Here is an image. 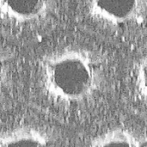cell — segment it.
Returning <instances> with one entry per match:
<instances>
[{"mask_svg":"<svg viewBox=\"0 0 147 147\" xmlns=\"http://www.w3.org/2000/svg\"><path fill=\"white\" fill-rule=\"evenodd\" d=\"M137 84H138V89L140 92V94L143 95V97L146 98V84L143 83L141 81V79L143 81L146 82V59H144V60L141 61L140 66H139V70L137 71Z\"/></svg>","mask_w":147,"mask_h":147,"instance_id":"cell-7","label":"cell"},{"mask_svg":"<svg viewBox=\"0 0 147 147\" xmlns=\"http://www.w3.org/2000/svg\"><path fill=\"white\" fill-rule=\"evenodd\" d=\"M0 147H57L47 130L31 125L10 127L0 132Z\"/></svg>","mask_w":147,"mask_h":147,"instance_id":"cell-4","label":"cell"},{"mask_svg":"<svg viewBox=\"0 0 147 147\" xmlns=\"http://www.w3.org/2000/svg\"><path fill=\"white\" fill-rule=\"evenodd\" d=\"M106 65L105 56L93 48L78 45L59 47L40 59L38 65L40 86L55 102L82 103L101 89Z\"/></svg>","mask_w":147,"mask_h":147,"instance_id":"cell-1","label":"cell"},{"mask_svg":"<svg viewBox=\"0 0 147 147\" xmlns=\"http://www.w3.org/2000/svg\"><path fill=\"white\" fill-rule=\"evenodd\" d=\"M57 0H0V21L28 27L47 21L55 11Z\"/></svg>","mask_w":147,"mask_h":147,"instance_id":"cell-3","label":"cell"},{"mask_svg":"<svg viewBox=\"0 0 147 147\" xmlns=\"http://www.w3.org/2000/svg\"><path fill=\"white\" fill-rule=\"evenodd\" d=\"M84 4L91 20L109 28L141 25L146 16L147 0H84Z\"/></svg>","mask_w":147,"mask_h":147,"instance_id":"cell-2","label":"cell"},{"mask_svg":"<svg viewBox=\"0 0 147 147\" xmlns=\"http://www.w3.org/2000/svg\"><path fill=\"white\" fill-rule=\"evenodd\" d=\"M88 147H147L145 134L129 127H113L95 136Z\"/></svg>","mask_w":147,"mask_h":147,"instance_id":"cell-5","label":"cell"},{"mask_svg":"<svg viewBox=\"0 0 147 147\" xmlns=\"http://www.w3.org/2000/svg\"><path fill=\"white\" fill-rule=\"evenodd\" d=\"M11 59L9 52L0 46V93L4 89L8 81Z\"/></svg>","mask_w":147,"mask_h":147,"instance_id":"cell-6","label":"cell"}]
</instances>
